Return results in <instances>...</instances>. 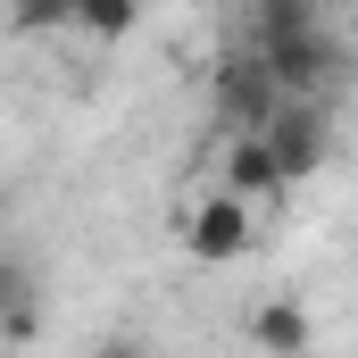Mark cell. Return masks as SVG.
<instances>
[{
  "instance_id": "cell-1",
  "label": "cell",
  "mask_w": 358,
  "mask_h": 358,
  "mask_svg": "<svg viewBox=\"0 0 358 358\" xmlns=\"http://www.w3.org/2000/svg\"><path fill=\"white\" fill-rule=\"evenodd\" d=\"M242 50L275 76L283 100H317V92L342 76V42H334V25L308 0H259L242 17Z\"/></svg>"
},
{
  "instance_id": "cell-2",
  "label": "cell",
  "mask_w": 358,
  "mask_h": 358,
  "mask_svg": "<svg viewBox=\"0 0 358 358\" xmlns=\"http://www.w3.org/2000/svg\"><path fill=\"white\" fill-rule=\"evenodd\" d=\"M275 150V167H283V183H308L325 159H334V117H325V100H283L267 117V134H259Z\"/></svg>"
},
{
  "instance_id": "cell-3",
  "label": "cell",
  "mask_w": 358,
  "mask_h": 358,
  "mask_svg": "<svg viewBox=\"0 0 358 358\" xmlns=\"http://www.w3.org/2000/svg\"><path fill=\"white\" fill-rule=\"evenodd\" d=\"M283 108V92L275 76L250 59V50H234L225 67H217V117H225V134H267V117Z\"/></svg>"
},
{
  "instance_id": "cell-4",
  "label": "cell",
  "mask_w": 358,
  "mask_h": 358,
  "mask_svg": "<svg viewBox=\"0 0 358 358\" xmlns=\"http://www.w3.org/2000/svg\"><path fill=\"white\" fill-rule=\"evenodd\" d=\"M250 234H259V225H250V208H242V200H225V192H208V200L183 217V242H192V259H200V267L242 259V250H250Z\"/></svg>"
},
{
  "instance_id": "cell-5",
  "label": "cell",
  "mask_w": 358,
  "mask_h": 358,
  "mask_svg": "<svg viewBox=\"0 0 358 358\" xmlns=\"http://www.w3.org/2000/svg\"><path fill=\"white\" fill-rule=\"evenodd\" d=\"M275 192H292L283 167H275V150L259 142V134H234V142H225V200L250 208V200H275Z\"/></svg>"
},
{
  "instance_id": "cell-6",
  "label": "cell",
  "mask_w": 358,
  "mask_h": 358,
  "mask_svg": "<svg viewBox=\"0 0 358 358\" xmlns=\"http://www.w3.org/2000/svg\"><path fill=\"white\" fill-rule=\"evenodd\" d=\"M250 342H259L267 358H300L308 342H317V325H308L300 300H259V308H250Z\"/></svg>"
},
{
  "instance_id": "cell-7",
  "label": "cell",
  "mask_w": 358,
  "mask_h": 358,
  "mask_svg": "<svg viewBox=\"0 0 358 358\" xmlns=\"http://www.w3.org/2000/svg\"><path fill=\"white\" fill-rule=\"evenodd\" d=\"M76 25L100 34V42H117V34H134V25H142V8H134V0H76Z\"/></svg>"
},
{
  "instance_id": "cell-8",
  "label": "cell",
  "mask_w": 358,
  "mask_h": 358,
  "mask_svg": "<svg viewBox=\"0 0 358 358\" xmlns=\"http://www.w3.org/2000/svg\"><path fill=\"white\" fill-rule=\"evenodd\" d=\"M17 308H42V292H34V267H25L17 250H0V325H8Z\"/></svg>"
},
{
  "instance_id": "cell-9",
  "label": "cell",
  "mask_w": 358,
  "mask_h": 358,
  "mask_svg": "<svg viewBox=\"0 0 358 358\" xmlns=\"http://www.w3.org/2000/svg\"><path fill=\"white\" fill-rule=\"evenodd\" d=\"M34 334H42V308H17V317H8V325H0V342H8V350H25V342H34Z\"/></svg>"
},
{
  "instance_id": "cell-10",
  "label": "cell",
  "mask_w": 358,
  "mask_h": 358,
  "mask_svg": "<svg viewBox=\"0 0 358 358\" xmlns=\"http://www.w3.org/2000/svg\"><path fill=\"white\" fill-rule=\"evenodd\" d=\"M92 358H150V350H142V334H108Z\"/></svg>"
},
{
  "instance_id": "cell-11",
  "label": "cell",
  "mask_w": 358,
  "mask_h": 358,
  "mask_svg": "<svg viewBox=\"0 0 358 358\" xmlns=\"http://www.w3.org/2000/svg\"><path fill=\"white\" fill-rule=\"evenodd\" d=\"M0 208H8V200H0Z\"/></svg>"
}]
</instances>
